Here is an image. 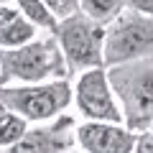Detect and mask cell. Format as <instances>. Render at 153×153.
<instances>
[{
    "label": "cell",
    "mask_w": 153,
    "mask_h": 153,
    "mask_svg": "<svg viewBox=\"0 0 153 153\" xmlns=\"http://www.w3.org/2000/svg\"><path fill=\"white\" fill-rule=\"evenodd\" d=\"M61 51H64L69 74H82L89 69L105 66V38H107V26L94 23L89 16L76 10L74 16L59 21L54 31Z\"/></svg>",
    "instance_id": "obj_4"
},
{
    "label": "cell",
    "mask_w": 153,
    "mask_h": 153,
    "mask_svg": "<svg viewBox=\"0 0 153 153\" xmlns=\"http://www.w3.org/2000/svg\"><path fill=\"white\" fill-rule=\"evenodd\" d=\"M107 76L123 107L125 125L135 133H148L153 123V56L110 66Z\"/></svg>",
    "instance_id": "obj_2"
},
{
    "label": "cell",
    "mask_w": 153,
    "mask_h": 153,
    "mask_svg": "<svg viewBox=\"0 0 153 153\" xmlns=\"http://www.w3.org/2000/svg\"><path fill=\"white\" fill-rule=\"evenodd\" d=\"M74 107L84 120H92V123H125L123 107L112 92V84H110L107 66L76 74Z\"/></svg>",
    "instance_id": "obj_6"
},
{
    "label": "cell",
    "mask_w": 153,
    "mask_h": 153,
    "mask_svg": "<svg viewBox=\"0 0 153 153\" xmlns=\"http://www.w3.org/2000/svg\"><path fill=\"white\" fill-rule=\"evenodd\" d=\"M135 153H153V133H140L138 135Z\"/></svg>",
    "instance_id": "obj_15"
},
{
    "label": "cell",
    "mask_w": 153,
    "mask_h": 153,
    "mask_svg": "<svg viewBox=\"0 0 153 153\" xmlns=\"http://www.w3.org/2000/svg\"><path fill=\"white\" fill-rule=\"evenodd\" d=\"M38 26L23 16L16 5L0 3V49H21L36 41Z\"/></svg>",
    "instance_id": "obj_9"
},
{
    "label": "cell",
    "mask_w": 153,
    "mask_h": 153,
    "mask_svg": "<svg viewBox=\"0 0 153 153\" xmlns=\"http://www.w3.org/2000/svg\"><path fill=\"white\" fill-rule=\"evenodd\" d=\"M128 8L153 18V0H128Z\"/></svg>",
    "instance_id": "obj_14"
},
{
    "label": "cell",
    "mask_w": 153,
    "mask_h": 153,
    "mask_svg": "<svg viewBox=\"0 0 153 153\" xmlns=\"http://www.w3.org/2000/svg\"><path fill=\"white\" fill-rule=\"evenodd\" d=\"M79 10L89 16L94 23L110 26L117 16L128 10V0H79Z\"/></svg>",
    "instance_id": "obj_11"
},
{
    "label": "cell",
    "mask_w": 153,
    "mask_h": 153,
    "mask_svg": "<svg viewBox=\"0 0 153 153\" xmlns=\"http://www.w3.org/2000/svg\"><path fill=\"white\" fill-rule=\"evenodd\" d=\"M44 3L56 16V21H64V18L74 16V13L79 10V0H44Z\"/></svg>",
    "instance_id": "obj_13"
},
{
    "label": "cell",
    "mask_w": 153,
    "mask_h": 153,
    "mask_svg": "<svg viewBox=\"0 0 153 153\" xmlns=\"http://www.w3.org/2000/svg\"><path fill=\"white\" fill-rule=\"evenodd\" d=\"M148 133H153V123H151V128H148Z\"/></svg>",
    "instance_id": "obj_17"
},
{
    "label": "cell",
    "mask_w": 153,
    "mask_h": 153,
    "mask_svg": "<svg viewBox=\"0 0 153 153\" xmlns=\"http://www.w3.org/2000/svg\"><path fill=\"white\" fill-rule=\"evenodd\" d=\"M138 135L125 123H92L76 125V146L84 153H135Z\"/></svg>",
    "instance_id": "obj_8"
},
{
    "label": "cell",
    "mask_w": 153,
    "mask_h": 153,
    "mask_svg": "<svg viewBox=\"0 0 153 153\" xmlns=\"http://www.w3.org/2000/svg\"><path fill=\"white\" fill-rule=\"evenodd\" d=\"M0 102L26 117L31 125L51 123L74 102V84L69 79H54L44 84H5L0 87Z\"/></svg>",
    "instance_id": "obj_3"
},
{
    "label": "cell",
    "mask_w": 153,
    "mask_h": 153,
    "mask_svg": "<svg viewBox=\"0 0 153 153\" xmlns=\"http://www.w3.org/2000/svg\"><path fill=\"white\" fill-rule=\"evenodd\" d=\"M76 146V120L61 115L51 123L33 125L16 146L0 153H69Z\"/></svg>",
    "instance_id": "obj_7"
},
{
    "label": "cell",
    "mask_w": 153,
    "mask_h": 153,
    "mask_svg": "<svg viewBox=\"0 0 153 153\" xmlns=\"http://www.w3.org/2000/svg\"><path fill=\"white\" fill-rule=\"evenodd\" d=\"M146 56H153V18L128 8L107 26L105 66L110 69Z\"/></svg>",
    "instance_id": "obj_5"
},
{
    "label": "cell",
    "mask_w": 153,
    "mask_h": 153,
    "mask_svg": "<svg viewBox=\"0 0 153 153\" xmlns=\"http://www.w3.org/2000/svg\"><path fill=\"white\" fill-rule=\"evenodd\" d=\"M0 87H3V61H0Z\"/></svg>",
    "instance_id": "obj_16"
},
{
    "label": "cell",
    "mask_w": 153,
    "mask_h": 153,
    "mask_svg": "<svg viewBox=\"0 0 153 153\" xmlns=\"http://www.w3.org/2000/svg\"><path fill=\"white\" fill-rule=\"evenodd\" d=\"M13 5H16L18 10H23V16L31 18L41 31H49L51 36H54L59 21H56V16L49 10V5H46L44 0H13Z\"/></svg>",
    "instance_id": "obj_12"
},
{
    "label": "cell",
    "mask_w": 153,
    "mask_h": 153,
    "mask_svg": "<svg viewBox=\"0 0 153 153\" xmlns=\"http://www.w3.org/2000/svg\"><path fill=\"white\" fill-rule=\"evenodd\" d=\"M0 61H3V87L10 82L44 84L54 79H69V66L56 36L36 38L21 49H0Z\"/></svg>",
    "instance_id": "obj_1"
},
{
    "label": "cell",
    "mask_w": 153,
    "mask_h": 153,
    "mask_svg": "<svg viewBox=\"0 0 153 153\" xmlns=\"http://www.w3.org/2000/svg\"><path fill=\"white\" fill-rule=\"evenodd\" d=\"M28 130H31V123L0 102V151L16 146Z\"/></svg>",
    "instance_id": "obj_10"
},
{
    "label": "cell",
    "mask_w": 153,
    "mask_h": 153,
    "mask_svg": "<svg viewBox=\"0 0 153 153\" xmlns=\"http://www.w3.org/2000/svg\"><path fill=\"white\" fill-rule=\"evenodd\" d=\"M79 153H84V151H79Z\"/></svg>",
    "instance_id": "obj_18"
}]
</instances>
